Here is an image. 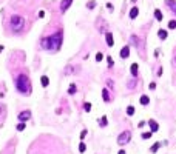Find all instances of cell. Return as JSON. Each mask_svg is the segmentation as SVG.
Returning <instances> with one entry per match:
<instances>
[{
  "instance_id": "obj_1",
  "label": "cell",
  "mask_w": 176,
  "mask_h": 154,
  "mask_svg": "<svg viewBox=\"0 0 176 154\" xmlns=\"http://www.w3.org/2000/svg\"><path fill=\"white\" fill-rule=\"evenodd\" d=\"M62 39H63V32L62 31H57L53 35L43 37L42 39V48L48 49V51H57L62 46Z\"/></svg>"
},
{
  "instance_id": "obj_2",
  "label": "cell",
  "mask_w": 176,
  "mask_h": 154,
  "mask_svg": "<svg viewBox=\"0 0 176 154\" xmlns=\"http://www.w3.org/2000/svg\"><path fill=\"white\" fill-rule=\"evenodd\" d=\"M14 85H15V89H17L20 94H23V96L31 94V82H29L28 76H25V74L17 76V77H15Z\"/></svg>"
},
{
  "instance_id": "obj_3",
  "label": "cell",
  "mask_w": 176,
  "mask_h": 154,
  "mask_svg": "<svg viewBox=\"0 0 176 154\" xmlns=\"http://www.w3.org/2000/svg\"><path fill=\"white\" fill-rule=\"evenodd\" d=\"M23 26H25V19L23 17H20V15H12L11 17V28L14 31H20Z\"/></svg>"
},
{
  "instance_id": "obj_4",
  "label": "cell",
  "mask_w": 176,
  "mask_h": 154,
  "mask_svg": "<svg viewBox=\"0 0 176 154\" xmlns=\"http://www.w3.org/2000/svg\"><path fill=\"white\" fill-rule=\"evenodd\" d=\"M130 139H131V133H130V131H124V133L119 134V137H118V143H119V145H125V143L130 142Z\"/></svg>"
},
{
  "instance_id": "obj_5",
  "label": "cell",
  "mask_w": 176,
  "mask_h": 154,
  "mask_svg": "<svg viewBox=\"0 0 176 154\" xmlns=\"http://www.w3.org/2000/svg\"><path fill=\"white\" fill-rule=\"evenodd\" d=\"M29 117H31V111L29 110H25V111H22L19 116H17V119H19V122H26V120H29Z\"/></svg>"
},
{
  "instance_id": "obj_6",
  "label": "cell",
  "mask_w": 176,
  "mask_h": 154,
  "mask_svg": "<svg viewBox=\"0 0 176 154\" xmlns=\"http://www.w3.org/2000/svg\"><path fill=\"white\" fill-rule=\"evenodd\" d=\"M71 3H73V0H62V2H60V11L65 12V11L71 6Z\"/></svg>"
},
{
  "instance_id": "obj_7",
  "label": "cell",
  "mask_w": 176,
  "mask_h": 154,
  "mask_svg": "<svg viewBox=\"0 0 176 154\" xmlns=\"http://www.w3.org/2000/svg\"><path fill=\"white\" fill-rule=\"evenodd\" d=\"M148 125H150V130H152V133H156L158 130H159V125L156 123V120H148Z\"/></svg>"
},
{
  "instance_id": "obj_8",
  "label": "cell",
  "mask_w": 176,
  "mask_h": 154,
  "mask_svg": "<svg viewBox=\"0 0 176 154\" xmlns=\"http://www.w3.org/2000/svg\"><path fill=\"white\" fill-rule=\"evenodd\" d=\"M105 39H107V45L108 46H113L114 45V40H113V34L111 32H105Z\"/></svg>"
},
{
  "instance_id": "obj_9",
  "label": "cell",
  "mask_w": 176,
  "mask_h": 154,
  "mask_svg": "<svg viewBox=\"0 0 176 154\" xmlns=\"http://www.w3.org/2000/svg\"><path fill=\"white\" fill-rule=\"evenodd\" d=\"M130 56V46H124L122 49H121V57L122 59H127Z\"/></svg>"
},
{
  "instance_id": "obj_10",
  "label": "cell",
  "mask_w": 176,
  "mask_h": 154,
  "mask_svg": "<svg viewBox=\"0 0 176 154\" xmlns=\"http://www.w3.org/2000/svg\"><path fill=\"white\" fill-rule=\"evenodd\" d=\"M138 14H139L138 6H133V8L130 9V19H136V17H138Z\"/></svg>"
},
{
  "instance_id": "obj_11",
  "label": "cell",
  "mask_w": 176,
  "mask_h": 154,
  "mask_svg": "<svg viewBox=\"0 0 176 154\" xmlns=\"http://www.w3.org/2000/svg\"><path fill=\"white\" fill-rule=\"evenodd\" d=\"M138 68H139L138 63H133V65L130 66V73H131V76H135V77L138 76Z\"/></svg>"
},
{
  "instance_id": "obj_12",
  "label": "cell",
  "mask_w": 176,
  "mask_h": 154,
  "mask_svg": "<svg viewBox=\"0 0 176 154\" xmlns=\"http://www.w3.org/2000/svg\"><path fill=\"white\" fill-rule=\"evenodd\" d=\"M165 2H167V5L170 6V9L176 14V0H165Z\"/></svg>"
},
{
  "instance_id": "obj_13",
  "label": "cell",
  "mask_w": 176,
  "mask_h": 154,
  "mask_svg": "<svg viewBox=\"0 0 176 154\" xmlns=\"http://www.w3.org/2000/svg\"><path fill=\"white\" fill-rule=\"evenodd\" d=\"M158 35H159V39H161V40H165L169 34H167V31H165V29H159V31H158Z\"/></svg>"
},
{
  "instance_id": "obj_14",
  "label": "cell",
  "mask_w": 176,
  "mask_h": 154,
  "mask_svg": "<svg viewBox=\"0 0 176 154\" xmlns=\"http://www.w3.org/2000/svg\"><path fill=\"white\" fill-rule=\"evenodd\" d=\"M139 102H141V105H148L150 103V99H148V96H141V99H139Z\"/></svg>"
},
{
  "instance_id": "obj_15",
  "label": "cell",
  "mask_w": 176,
  "mask_h": 154,
  "mask_svg": "<svg viewBox=\"0 0 176 154\" xmlns=\"http://www.w3.org/2000/svg\"><path fill=\"white\" fill-rule=\"evenodd\" d=\"M40 83H42V86H48V83H49V79H48L46 76H42V79H40Z\"/></svg>"
},
{
  "instance_id": "obj_16",
  "label": "cell",
  "mask_w": 176,
  "mask_h": 154,
  "mask_svg": "<svg viewBox=\"0 0 176 154\" xmlns=\"http://www.w3.org/2000/svg\"><path fill=\"white\" fill-rule=\"evenodd\" d=\"M102 99H104L105 102H110V94H108V89H104V91H102Z\"/></svg>"
},
{
  "instance_id": "obj_17",
  "label": "cell",
  "mask_w": 176,
  "mask_h": 154,
  "mask_svg": "<svg viewBox=\"0 0 176 154\" xmlns=\"http://www.w3.org/2000/svg\"><path fill=\"white\" fill-rule=\"evenodd\" d=\"M159 148H161V143H159V142H156V143H153V145H152L150 151H152V153H156V151H158Z\"/></svg>"
},
{
  "instance_id": "obj_18",
  "label": "cell",
  "mask_w": 176,
  "mask_h": 154,
  "mask_svg": "<svg viewBox=\"0 0 176 154\" xmlns=\"http://www.w3.org/2000/svg\"><path fill=\"white\" fill-rule=\"evenodd\" d=\"M155 17H156V19L161 22V20H162V12H161L159 9H155Z\"/></svg>"
},
{
  "instance_id": "obj_19",
  "label": "cell",
  "mask_w": 176,
  "mask_h": 154,
  "mask_svg": "<svg viewBox=\"0 0 176 154\" xmlns=\"http://www.w3.org/2000/svg\"><path fill=\"white\" fill-rule=\"evenodd\" d=\"M107 123H108L107 117H105V116H104V117H100V120H99V125H100V126H107Z\"/></svg>"
},
{
  "instance_id": "obj_20",
  "label": "cell",
  "mask_w": 176,
  "mask_h": 154,
  "mask_svg": "<svg viewBox=\"0 0 176 154\" xmlns=\"http://www.w3.org/2000/svg\"><path fill=\"white\" fill-rule=\"evenodd\" d=\"M68 94H76V85H74V83L70 85V88H68Z\"/></svg>"
},
{
  "instance_id": "obj_21",
  "label": "cell",
  "mask_w": 176,
  "mask_h": 154,
  "mask_svg": "<svg viewBox=\"0 0 176 154\" xmlns=\"http://www.w3.org/2000/svg\"><path fill=\"white\" fill-rule=\"evenodd\" d=\"M127 114H128V116H133V114H135V106H131V105L127 106Z\"/></svg>"
},
{
  "instance_id": "obj_22",
  "label": "cell",
  "mask_w": 176,
  "mask_h": 154,
  "mask_svg": "<svg viewBox=\"0 0 176 154\" xmlns=\"http://www.w3.org/2000/svg\"><path fill=\"white\" fill-rule=\"evenodd\" d=\"M94 6H96V2H94V0H90V2L87 3V8H88V9H93Z\"/></svg>"
},
{
  "instance_id": "obj_23",
  "label": "cell",
  "mask_w": 176,
  "mask_h": 154,
  "mask_svg": "<svg viewBox=\"0 0 176 154\" xmlns=\"http://www.w3.org/2000/svg\"><path fill=\"white\" fill-rule=\"evenodd\" d=\"M85 150H87L85 143H83V142H80V143H79V151H80V153H85Z\"/></svg>"
},
{
  "instance_id": "obj_24",
  "label": "cell",
  "mask_w": 176,
  "mask_h": 154,
  "mask_svg": "<svg viewBox=\"0 0 176 154\" xmlns=\"http://www.w3.org/2000/svg\"><path fill=\"white\" fill-rule=\"evenodd\" d=\"M169 28H170V29H175L176 28V20H170V22H169Z\"/></svg>"
},
{
  "instance_id": "obj_25",
  "label": "cell",
  "mask_w": 176,
  "mask_h": 154,
  "mask_svg": "<svg viewBox=\"0 0 176 154\" xmlns=\"http://www.w3.org/2000/svg\"><path fill=\"white\" fill-rule=\"evenodd\" d=\"M83 108H85V111H87V113H88V111H91V103H88V102H87V103H83Z\"/></svg>"
},
{
  "instance_id": "obj_26",
  "label": "cell",
  "mask_w": 176,
  "mask_h": 154,
  "mask_svg": "<svg viewBox=\"0 0 176 154\" xmlns=\"http://www.w3.org/2000/svg\"><path fill=\"white\" fill-rule=\"evenodd\" d=\"M23 130H25V123H23V122H20V123L17 125V131H23Z\"/></svg>"
},
{
  "instance_id": "obj_27",
  "label": "cell",
  "mask_w": 176,
  "mask_h": 154,
  "mask_svg": "<svg viewBox=\"0 0 176 154\" xmlns=\"http://www.w3.org/2000/svg\"><path fill=\"white\" fill-rule=\"evenodd\" d=\"M102 59H104V54H102V52H97V54H96V60H97V62H100Z\"/></svg>"
},
{
  "instance_id": "obj_28",
  "label": "cell",
  "mask_w": 176,
  "mask_h": 154,
  "mask_svg": "<svg viewBox=\"0 0 176 154\" xmlns=\"http://www.w3.org/2000/svg\"><path fill=\"white\" fill-rule=\"evenodd\" d=\"M152 137V131L150 133H142V139H150Z\"/></svg>"
},
{
  "instance_id": "obj_29",
  "label": "cell",
  "mask_w": 176,
  "mask_h": 154,
  "mask_svg": "<svg viewBox=\"0 0 176 154\" xmlns=\"http://www.w3.org/2000/svg\"><path fill=\"white\" fill-rule=\"evenodd\" d=\"M107 62H108L110 66H113V59H111V57H107Z\"/></svg>"
},
{
  "instance_id": "obj_30",
  "label": "cell",
  "mask_w": 176,
  "mask_h": 154,
  "mask_svg": "<svg viewBox=\"0 0 176 154\" xmlns=\"http://www.w3.org/2000/svg\"><path fill=\"white\" fill-rule=\"evenodd\" d=\"M148 88H150V89H155V88H156V83H155V82H152V83L148 85Z\"/></svg>"
},
{
  "instance_id": "obj_31",
  "label": "cell",
  "mask_w": 176,
  "mask_h": 154,
  "mask_svg": "<svg viewBox=\"0 0 176 154\" xmlns=\"http://www.w3.org/2000/svg\"><path fill=\"white\" fill-rule=\"evenodd\" d=\"M107 8H108V11H113V5H111V3H108Z\"/></svg>"
},
{
  "instance_id": "obj_32",
  "label": "cell",
  "mask_w": 176,
  "mask_h": 154,
  "mask_svg": "<svg viewBox=\"0 0 176 154\" xmlns=\"http://www.w3.org/2000/svg\"><path fill=\"white\" fill-rule=\"evenodd\" d=\"M45 15V11H39V17H43Z\"/></svg>"
},
{
  "instance_id": "obj_33",
  "label": "cell",
  "mask_w": 176,
  "mask_h": 154,
  "mask_svg": "<svg viewBox=\"0 0 176 154\" xmlns=\"http://www.w3.org/2000/svg\"><path fill=\"white\" fill-rule=\"evenodd\" d=\"M135 85H136V82H130V83H128V88H131V86H135Z\"/></svg>"
},
{
  "instance_id": "obj_34",
  "label": "cell",
  "mask_w": 176,
  "mask_h": 154,
  "mask_svg": "<svg viewBox=\"0 0 176 154\" xmlns=\"http://www.w3.org/2000/svg\"><path fill=\"white\" fill-rule=\"evenodd\" d=\"M85 136H87V131H82V133H80V137H82V139H83V137H85Z\"/></svg>"
},
{
  "instance_id": "obj_35",
  "label": "cell",
  "mask_w": 176,
  "mask_h": 154,
  "mask_svg": "<svg viewBox=\"0 0 176 154\" xmlns=\"http://www.w3.org/2000/svg\"><path fill=\"white\" fill-rule=\"evenodd\" d=\"M118 154H125V151H124V150H121V151H119Z\"/></svg>"
},
{
  "instance_id": "obj_36",
  "label": "cell",
  "mask_w": 176,
  "mask_h": 154,
  "mask_svg": "<svg viewBox=\"0 0 176 154\" xmlns=\"http://www.w3.org/2000/svg\"><path fill=\"white\" fill-rule=\"evenodd\" d=\"M0 116H2V108H0Z\"/></svg>"
}]
</instances>
